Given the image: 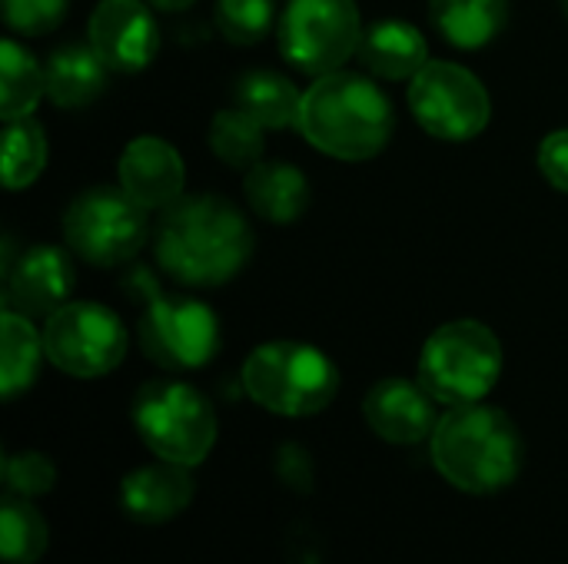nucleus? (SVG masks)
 <instances>
[{
  "mask_svg": "<svg viewBox=\"0 0 568 564\" xmlns=\"http://www.w3.org/2000/svg\"><path fill=\"white\" fill-rule=\"evenodd\" d=\"M150 7H156V10H166V13H176V10H186V7H193L196 0H146Z\"/></svg>",
  "mask_w": 568,
  "mask_h": 564,
  "instance_id": "obj_31",
  "label": "nucleus"
},
{
  "mask_svg": "<svg viewBox=\"0 0 568 564\" xmlns=\"http://www.w3.org/2000/svg\"><path fill=\"white\" fill-rule=\"evenodd\" d=\"M562 7H566V13H568V0H562Z\"/></svg>",
  "mask_w": 568,
  "mask_h": 564,
  "instance_id": "obj_32",
  "label": "nucleus"
},
{
  "mask_svg": "<svg viewBox=\"0 0 568 564\" xmlns=\"http://www.w3.org/2000/svg\"><path fill=\"white\" fill-rule=\"evenodd\" d=\"M429 452L439 475L466 495L503 492L523 469V435L516 422L483 402L449 409L429 439Z\"/></svg>",
  "mask_w": 568,
  "mask_h": 564,
  "instance_id": "obj_3",
  "label": "nucleus"
},
{
  "mask_svg": "<svg viewBox=\"0 0 568 564\" xmlns=\"http://www.w3.org/2000/svg\"><path fill=\"white\" fill-rule=\"evenodd\" d=\"M160 269L183 286H223L253 256V229L246 216L223 196H183L153 233Z\"/></svg>",
  "mask_w": 568,
  "mask_h": 564,
  "instance_id": "obj_1",
  "label": "nucleus"
},
{
  "mask_svg": "<svg viewBox=\"0 0 568 564\" xmlns=\"http://www.w3.org/2000/svg\"><path fill=\"white\" fill-rule=\"evenodd\" d=\"M310 146L333 160L363 163L383 153L396 116L389 96L359 73H326L303 93L300 123Z\"/></svg>",
  "mask_w": 568,
  "mask_h": 564,
  "instance_id": "obj_2",
  "label": "nucleus"
},
{
  "mask_svg": "<svg viewBox=\"0 0 568 564\" xmlns=\"http://www.w3.org/2000/svg\"><path fill=\"white\" fill-rule=\"evenodd\" d=\"M106 63L90 43H63L43 63L47 100L63 110L93 103L106 90Z\"/></svg>",
  "mask_w": 568,
  "mask_h": 564,
  "instance_id": "obj_18",
  "label": "nucleus"
},
{
  "mask_svg": "<svg viewBox=\"0 0 568 564\" xmlns=\"http://www.w3.org/2000/svg\"><path fill=\"white\" fill-rule=\"evenodd\" d=\"M243 389L266 412L306 419L339 392V372L326 352L306 342H266L243 362Z\"/></svg>",
  "mask_w": 568,
  "mask_h": 564,
  "instance_id": "obj_4",
  "label": "nucleus"
},
{
  "mask_svg": "<svg viewBox=\"0 0 568 564\" xmlns=\"http://www.w3.org/2000/svg\"><path fill=\"white\" fill-rule=\"evenodd\" d=\"M273 0H216V27L230 43L253 47L273 30Z\"/></svg>",
  "mask_w": 568,
  "mask_h": 564,
  "instance_id": "obj_27",
  "label": "nucleus"
},
{
  "mask_svg": "<svg viewBox=\"0 0 568 564\" xmlns=\"http://www.w3.org/2000/svg\"><path fill=\"white\" fill-rule=\"evenodd\" d=\"M429 17L446 43L476 50L499 37L509 20V0H429Z\"/></svg>",
  "mask_w": 568,
  "mask_h": 564,
  "instance_id": "obj_20",
  "label": "nucleus"
},
{
  "mask_svg": "<svg viewBox=\"0 0 568 564\" xmlns=\"http://www.w3.org/2000/svg\"><path fill=\"white\" fill-rule=\"evenodd\" d=\"M409 110L429 136L466 143L489 126L493 100L473 70L449 60H429L409 83Z\"/></svg>",
  "mask_w": 568,
  "mask_h": 564,
  "instance_id": "obj_10",
  "label": "nucleus"
},
{
  "mask_svg": "<svg viewBox=\"0 0 568 564\" xmlns=\"http://www.w3.org/2000/svg\"><path fill=\"white\" fill-rule=\"evenodd\" d=\"M210 146L233 170L256 166L263 156V126L240 106H226L210 123Z\"/></svg>",
  "mask_w": 568,
  "mask_h": 564,
  "instance_id": "obj_26",
  "label": "nucleus"
},
{
  "mask_svg": "<svg viewBox=\"0 0 568 564\" xmlns=\"http://www.w3.org/2000/svg\"><path fill=\"white\" fill-rule=\"evenodd\" d=\"M70 0H3V17L17 33L43 37L67 17Z\"/></svg>",
  "mask_w": 568,
  "mask_h": 564,
  "instance_id": "obj_29",
  "label": "nucleus"
},
{
  "mask_svg": "<svg viewBox=\"0 0 568 564\" xmlns=\"http://www.w3.org/2000/svg\"><path fill=\"white\" fill-rule=\"evenodd\" d=\"M90 47L116 73H140L160 50V27L143 0H100L90 13Z\"/></svg>",
  "mask_w": 568,
  "mask_h": 564,
  "instance_id": "obj_12",
  "label": "nucleus"
},
{
  "mask_svg": "<svg viewBox=\"0 0 568 564\" xmlns=\"http://www.w3.org/2000/svg\"><path fill=\"white\" fill-rule=\"evenodd\" d=\"M40 96H47L43 66L33 60L27 47L17 40L0 43V116L3 123L23 120L37 110Z\"/></svg>",
  "mask_w": 568,
  "mask_h": 564,
  "instance_id": "obj_23",
  "label": "nucleus"
},
{
  "mask_svg": "<svg viewBox=\"0 0 568 564\" xmlns=\"http://www.w3.org/2000/svg\"><path fill=\"white\" fill-rule=\"evenodd\" d=\"M503 376V346L486 322L456 319L439 326L419 356L423 389L456 409L483 402Z\"/></svg>",
  "mask_w": 568,
  "mask_h": 564,
  "instance_id": "obj_5",
  "label": "nucleus"
},
{
  "mask_svg": "<svg viewBox=\"0 0 568 564\" xmlns=\"http://www.w3.org/2000/svg\"><path fill=\"white\" fill-rule=\"evenodd\" d=\"M359 37L356 0H290L280 17V53L310 76L336 73L359 50Z\"/></svg>",
  "mask_w": 568,
  "mask_h": 564,
  "instance_id": "obj_9",
  "label": "nucleus"
},
{
  "mask_svg": "<svg viewBox=\"0 0 568 564\" xmlns=\"http://www.w3.org/2000/svg\"><path fill=\"white\" fill-rule=\"evenodd\" d=\"M43 356H47L43 332L33 329L30 316L3 306V316H0V392L3 399H13L33 386Z\"/></svg>",
  "mask_w": 568,
  "mask_h": 564,
  "instance_id": "obj_22",
  "label": "nucleus"
},
{
  "mask_svg": "<svg viewBox=\"0 0 568 564\" xmlns=\"http://www.w3.org/2000/svg\"><path fill=\"white\" fill-rule=\"evenodd\" d=\"M539 170L546 173V180L568 193V130H556L542 140L539 146Z\"/></svg>",
  "mask_w": 568,
  "mask_h": 564,
  "instance_id": "obj_30",
  "label": "nucleus"
},
{
  "mask_svg": "<svg viewBox=\"0 0 568 564\" xmlns=\"http://www.w3.org/2000/svg\"><path fill=\"white\" fill-rule=\"evenodd\" d=\"M47 166V133L33 116L13 120L3 130V183L7 189L30 186Z\"/></svg>",
  "mask_w": 568,
  "mask_h": 564,
  "instance_id": "obj_25",
  "label": "nucleus"
},
{
  "mask_svg": "<svg viewBox=\"0 0 568 564\" xmlns=\"http://www.w3.org/2000/svg\"><path fill=\"white\" fill-rule=\"evenodd\" d=\"M183 160L160 136H136L120 156V189L143 209H170L183 199Z\"/></svg>",
  "mask_w": 568,
  "mask_h": 564,
  "instance_id": "obj_15",
  "label": "nucleus"
},
{
  "mask_svg": "<svg viewBox=\"0 0 568 564\" xmlns=\"http://www.w3.org/2000/svg\"><path fill=\"white\" fill-rule=\"evenodd\" d=\"M366 425L389 445H419L433 439L439 416L436 399L423 389V382L409 379H383L363 399Z\"/></svg>",
  "mask_w": 568,
  "mask_h": 564,
  "instance_id": "obj_14",
  "label": "nucleus"
},
{
  "mask_svg": "<svg viewBox=\"0 0 568 564\" xmlns=\"http://www.w3.org/2000/svg\"><path fill=\"white\" fill-rule=\"evenodd\" d=\"M193 479L186 472V465H173V462H156V465H143L136 472H130L120 485V505L130 519L143 522V525H163L170 519H176L190 502H193Z\"/></svg>",
  "mask_w": 568,
  "mask_h": 564,
  "instance_id": "obj_16",
  "label": "nucleus"
},
{
  "mask_svg": "<svg viewBox=\"0 0 568 564\" xmlns=\"http://www.w3.org/2000/svg\"><path fill=\"white\" fill-rule=\"evenodd\" d=\"M246 199L266 223H296L310 209V180L283 160H260L246 173Z\"/></svg>",
  "mask_w": 568,
  "mask_h": 564,
  "instance_id": "obj_19",
  "label": "nucleus"
},
{
  "mask_svg": "<svg viewBox=\"0 0 568 564\" xmlns=\"http://www.w3.org/2000/svg\"><path fill=\"white\" fill-rule=\"evenodd\" d=\"M130 336L120 316L100 302H67L43 322L47 359L73 379H100L126 356Z\"/></svg>",
  "mask_w": 568,
  "mask_h": 564,
  "instance_id": "obj_11",
  "label": "nucleus"
},
{
  "mask_svg": "<svg viewBox=\"0 0 568 564\" xmlns=\"http://www.w3.org/2000/svg\"><path fill=\"white\" fill-rule=\"evenodd\" d=\"M133 425L143 445L173 465H200L216 442L210 399L176 379H153L133 399Z\"/></svg>",
  "mask_w": 568,
  "mask_h": 564,
  "instance_id": "obj_6",
  "label": "nucleus"
},
{
  "mask_svg": "<svg viewBox=\"0 0 568 564\" xmlns=\"http://www.w3.org/2000/svg\"><path fill=\"white\" fill-rule=\"evenodd\" d=\"M233 100L243 113H250L263 130H286L300 123L303 93L290 76L273 70H250L236 80Z\"/></svg>",
  "mask_w": 568,
  "mask_h": 564,
  "instance_id": "obj_21",
  "label": "nucleus"
},
{
  "mask_svg": "<svg viewBox=\"0 0 568 564\" xmlns=\"http://www.w3.org/2000/svg\"><path fill=\"white\" fill-rule=\"evenodd\" d=\"M133 289L146 293L136 342L153 366L166 372H186L203 369L220 352V319L206 302L163 293L143 269L136 273Z\"/></svg>",
  "mask_w": 568,
  "mask_h": 564,
  "instance_id": "obj_7",
  "label": "nucleus"
},
{
  "mask_svg": "<svg viewBox=\"0 0 568 564\" xmlns=\"http://www.w3.org/2000/svg\"><path fill=\"white\" fill-rule=\"evenodd\" d=\"M3 485L10 495L40 499L57 485V469L40 452H17L3 462Z\"/></svg>",
  "mask_w": 568,
  "mask_h": 564,
  "instance_id": "obj_28",
  "label": "nucleus"
},
{
  "mask_svg": "<svg viewBox=\"0 0 568 564\" xmlns=\"http://www.w3.org/2000/svg\"><path fill=\"white\" fill-rule=\"evenodd\" d=\"M50 542L43 515L30 505V499L10 495L0 505V555L10 564H33L43 558Z\"/></svg>",
  "mask_w": 568,
  "mask_h": 564,
  "instance_id": "obj_24",
  "label": "nucleus"
},
{
  "mask_svg": "<svg viewBox=\"0 0 568 564\" xmlns=\"http://www.w3.org/2000/svg\"><path fill=\"white\" fill-rule=\"evenodd\" d=\"M7 309H17L23 316H43L50 319L57 309H63L77 286L73 259L57 246H30L23 249L7 269Z\"/></svg>",
  "mask_w": 568,
  "mask_h": 564,
  "instance_id": "obj_13",
  "label": "nucleus"
},
{
  "mask_svg": "<svg viewBox=\"0 0 568 564\" xmlns=\"http://www.w3.org/2000/svg\"><path fill=\"white\" fill-rule=\"evenodd\" d=\"M146 213L150 209H143L123 189L93 186L67 206L63 239L70 253H77L90 266H123L143 249L150 236Z\"/></svg>",
  "mask_w": 568,
  "mask_h": 564,
  "instance_id": "obj_8",
  "label": "nucleus"
},
{
  "mask_svg": "<svg viewBox=\"0 0 568 564\" xmlns=\"http://www.w3.org/2000/svg\"><path fill=\"white\" fill-rule=\"evenodd\" d=\"M356 57L379 80H413L429 63V43L406 20H379L363 27Z\"/></svg>",
  "mask_w": 568,
  "mask_h": 564,
  "instance_id": "obj_17",
  "label": "nucleus"
}]
</instances>
